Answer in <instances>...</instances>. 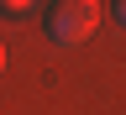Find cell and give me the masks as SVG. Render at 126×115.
Wrapping results in <instances>:
<instances>
[{
  "label": "cell",
  "mask_w": 126,
  "mask_h": 115,
  "mask_svg": "<svg viewBox=\"0 0 126 115\" xmlns=\"http://www.w3.org/2000/svg\"><path fill=\"white\" fill-rule=\"evenodd\" d=\"M94 31H100V5H94V0H58V5L47 11V37L58 47H79V42H89Z\"/></svg>",
  "instance_id": "obj_1"
},
{
  "label": "cell",
  "mask_w": 126,
  "mask_h": 115,
  "mask_svg": "<svg viewBox=\"0 0 126 115\" xmlns=\"http://www.w3.org/2000/svg\"><path fill=\"white\" fill-rule=\"evenodd\" d=\"M32 11L37 5H26V0H0V16H5V21H26Z\"/></svg>",
  "instance_id": "obj_2"
},
{
  "label": "cell",
  "mask_w": 126,
  "mask_h": 115,
  "mask_svg": "<svg viewBox=\"0 0 126 115\" xmlns=\"http://www.w3.org/2000/svg\"><path fill=\"white\" fill-rule=\"evenodd\" d=\"M0 68H5V47H0Z\"/></svg>",
  "instance_id": "obj_3"
}]
</instances>
